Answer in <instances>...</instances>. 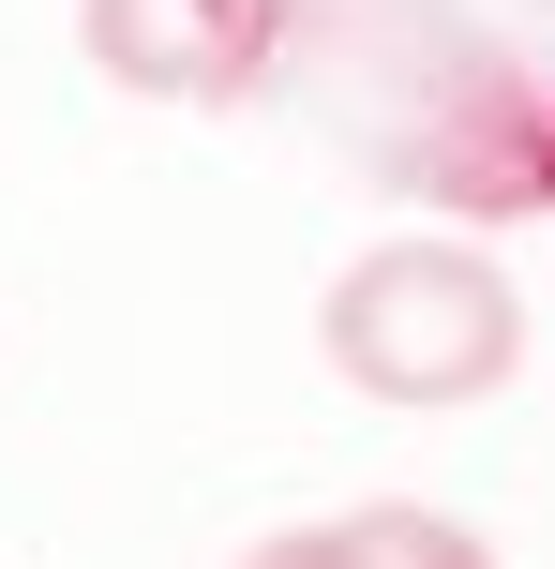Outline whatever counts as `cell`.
Segmentation results:
<instances>
[{"mask_svg":"<svg viewBox=\"0 0 555 569\" xmlns=\"http://www.w3.org/2000/svg\"><path fill=\"white\" fill-rule=\"evenodd\" d=\"M316 345L360 405H480L526 375V300L480 240H376L360 270H330L316 300Z\"/></svg>","mask_w":555,"mask_h":569,"instance_id":"6da1fadb","label":"cell"},{"mask_svg":"<svg viewBox=\"0 0 555 569\" xmlns=\"http://www.w3.org/2000/svg\"><path fill=\"white\" fill-rule=\"evenodd\" d=\"M76 46L150 106H240L286 46V0H76Z\"/></svg>","mask_w":555,"mask_h":569,"instance_id":"7a4b0ae2","label":"cell"},{"mask_svg":"<svg viewBox=\"0 0 555 569\" xmlns=\"http://www.w3.org/2000/svg\"><path fill=\"white\" fill-rule=\"evenodd\" d=\"M330 555H346V569H496V555H480V525L420 510V495H376V510H346V525H330Z\"/></svg>","mask_w":555,"mask_h":569,"instance_id":"3957f363","label":"cell"},{"mask_svg":"<svg viewBox=\"0 0 555 569\" xmlns=\"http://www.w3.org/2000/svg\"><path fill=\"white\" fill-rule=\"evenodd\" d=\"M240 569H346V555H330V525H286V540H256Z\"/></svg>","mask_w":555,"mask_h":569,"instance_id":"277c9868","label":"cell"},{"mask_svg":"<svg viewBox=\"0 0 555 569\" xmlns=\"http://www.w3.org/2000/svg\"><path fill=\"white\" fill-rule=\"evenodd\" d=\"M541 210H555V180H541Z\"/></svg>","mask_w":555,"mask_h":569,"instance_id":"5b68a950","label":"cell"}]
</instances>
